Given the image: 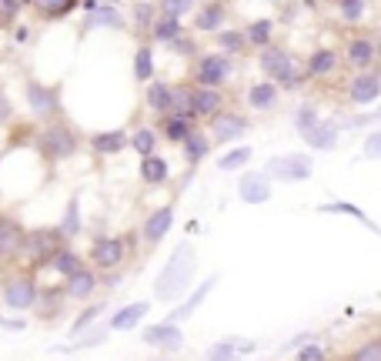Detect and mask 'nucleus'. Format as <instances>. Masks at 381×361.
<instances>
[{"label":"nucleus","instance_id":"35","mask_svg":"<svg viewBox=\"0 0 381 361\" xmlns=\"http://www.w3.org/2000/svg\"><path fill=\"white\" fill-rule=\"evenodd\" d=\"M181 34H184V27H181V20H178V17H168V14H157V17H154L151 37L157 41V44L168 47L171 41H178Z\"/></svg>","mask_w":381,"mask_h":361},{"label":"nucleus","instance_id":"15","mask_svg":"<svg viewBox=\"0 0 381 361\" xmlns=\"http://www.w3.org/2000/svg\"><path fill=\"white\" fill-rule=\"evenodd\" d=\"M171 225H174V204H161L157 211H151V214L144 218V225H141V238H144V244L154 248V244L171 231Z\"/></svg>","mask_w":381,"mask_h":361},{"label":"nucleus","instance_id":"12","mask_svg":"<svg viewBox=\"0 0 381 361\" xmlns=\"http://www.w3.org/2000/svg\"><path fill=\"white\" fill-rule=\"evenodd\" d=\"M378 94H381V80L375 71H361V74H354L351 77V84H348V101L354 107H368V104H375L378 101Z\"/></svg>","mask_w":381,"mask_h":361},{"label":"nucleus","instance_id":"2","mask_svg":"<svg viewBox=\"0 0 381 361\" xmlns=\"http://www.w3.org/2000/svg\"><path fill=\"white\" fill-rule=\"evenodd\" d=\"M258 67H261V74L268 77V84H275L278 90H298L301 84H308L305 71H301V60L281 44L264 47L258 54Z\"/></svg>","mask_w":381,"mask_h":361},{"label":"nucleus","instance_id":"11","mask_svg":"<svg viewBox=\"0 0 381 361\" xmlns=\"http://www.w3.org/2000/svg\"><path fill=\"white\" fill-rule=\"evenodd\" d=\"M141 341L151 348H164V351H178V348L184 345V331L178 328V325H168V321H157V325H151V328L141 331Z\"/></svg>","mask_w":381,"mask_h":361},{"label":"nucleus","instance_id":"16","mask_svg":"<svg viewBox=\"0 0 381 361\" xmlns=\"http://www.w3.org/2000/svg\"><path fill=\"white\" fill-rule=\"evenodd\" d=\"M77 7H84V30H97V27H114L121 30L124 27V17L117 7H110V3H94V0H87V3H77Z\"/></svg>","mask_w":381,"mask_h":361},{"label":"nucleus","instance_id":"18","mask_svg":"<svg viewBox=\"0 0 381 361\" xmlns=\"http://www.w3.org/2000/svg\"><path fill=\"white\" fill-rule=\"evenodd\" d=\"M24 231H27V227L20 225L17 218H10V214H3V211H0V261L17 257L20 241H24Z\"/></svg>","mask_w":381,"mask_h":361},{"label":"nucleus","instance_id":"40","mask_svg":"<svg viewBox=\"0 0 381 361\" xmlns=\"http://www.w3.org/2000/svg\"><path fill=\"white\" fill-rule=\"evenodd\" d=\"M251 154H254L251 148H234V150H228V154H221V157H217V171H241V167L251 161Z\"/></svg>","mask_w":381,"mask_h":361},{"label":"nucleus","instance_id":"33","mask_svg":"<svg viewBox=\"0 0 381 361\" xmlns=\"http://www.w3.org/2000/svg\"><path fill=\"white\" fill-rule=\"evenodd\" d=\"M47 268L54 271V274H61V278H71V274H77L80 268H87V261L77 255L74 248H61L57 255L47 261Z\"/></svg>","mask_w":381,"mask_h":361},{"label":"nucleus","instance_id":"29","mask_svg":"<svg viewBox=\"0 0 381 361\" xmlns=\"http://www.w3.org/2000/svg\"><path fill=\"white\" fill-rule=\"evenodd\" d=\"M171 94H174V87L168 80H151L144 90V104L151 107L157 118H164V114H171Z\"/></svg>","mask_w":381,"mask_h":361},{"label":"nucleus","instance_id":"43","mask_svg":"<svg viewBox=\"0 0 381 361\" xmlns=\"http://www.w3.org/2000/svg\"><path fill=\"white\" fill-rule=\"evenodd\" d=\"M101 311H104V304H87V308H84V311L77 315L74 325H71V334H84V328H87V325H94Z\"/></svg>","mask_w":381,"mask_h":361},{"label":"nucleus","instance_id":"32","mask_svg":"<svg viewBox=\"0 0 381 361\" xmlns=\"http://www.w3.org/2000/svg\"><path fill=\"white\" fill-rule=\"evenodd\" d=\"M278 97H281V90L268 80H258L247 87V107H254V111H275Z\"/></svg>","mask_w":381,"mask_h":361},{"label":"nucleus","instance_id":"13","mask_svg":"<svg viewBox=\"0 0 381 361\" xmlns=\"http://www.w3.org/2000/svg\"><path fill=\"white\" fill-rule=\"evenodd\" d=\"M345 57L354 71H371V64L378 57V44H375V37H368V34H354L348 44H345Z\"/></svg>","mask_w":381,"mask_h":361},{"label":"nucleus","instance_id":"45","mask_svg":"<svg viewBox=\"0 0 381 361\" xmlns=\"http://www.w3.org/2000/svg\"><path fill=\"white\" fill-rule=\"evenodd\" d=\"M351 361H381V341L378 338H371V341H365L361 348H354Z\"/></svg>","mask_w":381,"mask_h":361},{"label":"nucleus","instance_id":"8","mask_svg":"<svg viewBox=\"0 0 381 361\" xmlns=\"http://www.w3.org/2000/svg\"><path fill=\"white\" fill-rule=\"evenodd\" d=\"M37 288H41V281L34 274H10L7 281H0V298L14 311H27V308H34Z\"/></svg>","mask_w":381,"mask_h":361},{"label":"nucleus","instance_id":"44","mask_svg":"<svg viewBox=\"0 0 381 361\" xmlns=\"http://www.w3.org/2000/svg\"><path fill=\"white\" fill-rule=\"evenodd\" d=\"M154 14H157V3H134V24L141 30H148V34H151Z\"/></svg>","mask_w":381,"mask_h":361},{"label":"nucleus","instance_id":"7","mask_svg":"<svg viewBox=\"0 0 381 361\" xmlns=\"http://www.w3.org/2000/svg\"><path fill=\"white\" fill-rule=\"evenodd\" d=\"M124 257H127V241L114 238V234H101V238H94L87 261H91V271H117L124 264Z\"/></svg>","mask_w":381,"mask_h":361},{"label":"nucleus","instance_id":"36","mask_svg":"<svg viewBox=\"0 0 381 361\" xmlns=\"http://www.w3.org/2000/svg\"><path fill=\"white\" fill-rule=\"evenodd\" d=\"M34 10L41 14V20H64L77 10V3L74 0H37Z\"/></svg>","mask_w":381,"mask_h":361},{"label":"nucleus","instance_id":"30","mask_svg":"<svg viewBox=\"0 0 381 361\" xmlns=\"http://www.w3.org/2000/svg\"><path fill=\"white\" fill-rule=\"evenodd\" d=\"M191 131H194V120L164 114V118H157V131H154V134H161L168 144H184V137L191 134Z\"/></svg>","mask_w":381,"mask_h":361},{"label":"nucleus","instance_id":"20","mask_svg":"<svg viewBox=\"0 0 381 361\" xmlns=\"http://www.w3.org/2000/svg\"><path fill=\"white\" fill-rule=\"evenodd\" d=\"M228 14H231L228 3H201V7H194V30H201V34H217V30H224Z\"/></svg>","mask_w":381,"mask_h":361},{"label":"nucleus","instance_id":"53","mask_svg":"<svg viewBox=\"0 0 381 361\" xmlns=\"http://www.w3.org/2000/svg\"><path fill=\"white\" fill-rule=\"evenodd\" d=\"M10 118H14V104H10V97H7V94H0V127H3Z\"/></svg>","mask_w":381,"mask_h":361},{"label":"nucleus","instance_id":"47","mask_svg":"<svg viewBox=\"0 0 381 361\" xmlns=\"http://www.w3.org/2000/svg\"><path fill=\"white\" fill-rule=\"evenodd\" d=\"M294 120H298V131H308L311 124H318V107L315 104H301L298 107V114H294Z\"/></svg>","mask_w":381,"mask_h":361},{"label":"nucleus","instance_id":"49","mask_svg":"<svg viewBox=\"0 0 381 361\" xmlns=\"http://www.w3.org/2000/svg\"><path fill=\"white\" fill-rule=\"evenodd\" d=\"M321 211H335V214H348V218H358V221H365V225H371L365 218V211L354 208V204H345V201H335V204H324Z\"/></svg>","mask_w":381,"mask_h":361},{"label":"nucleus","instance_id":"17","mask_svg":"<svg viewBox=\"0 0 381 361\" xmlns=\"http://www.w3.org/2000/svg\"><path fill=\"white\" fill-rule=\"evenodd\" d=\"M101 288V278H97V271L91 268H80L77 274H71V278H64V298H71V301H87Z\"/></svg>","mask_w":381,"mask_h":361},{"label":"nucleus","instance_id":"31","mask_svg":"<svg viewBox=\"0 0 381 361\" xmlns=\"http://www.w3.org/2000/svg\"><path fill=\"white\" fill-rule=\"evenodd\" d=\"M171 178V164L161 157V154H151V157H141V180L148 187H157V184H168Z\"/></svg>","mask_w":381,"mask_h":361},{"label":"nucleus","instance_id":"21","mask_svg":"<svg viewBox=\"0 0 381 361\" xmlns=\"http://www.w3.org/2000/svg\"><path fill=\"white\" fill-rule=\"evenodd\" d=\"M148 311H151V301H131V304H124V308H117V311L110 315L107 328H110V331H131V328H138L141 321L148 318Z\"/></svg>","mask_w":381,"mask_h":361},{"label":"nucleus","instance_id":"6","mask_svg":"<svg viewBox=\"0 0 381 361\" xmlns=\"http://www.w3.org/2000/svg\"><path fill=\"white\" fill-rule=\"evenodd\" d=\"M315 171V161L308 154H278V157H268L264 161V178L271 180H285V184H294V180H308Z\"/></svg>","mask_w":381,"mask_h":361},{"label":"nucleus","instance_id":"3","mask_svg":"<svg viewBox=\"0 0 381 361\" xmlns=\"http://www.w3.org/2000/svg\"><path fill=\"white\" fill-rule=\"evenodd\" d=\"M80 148L77 141V131L67 124V120H50L44 131L37 134V154L44 157L47 164H61V161H71Z\"/></svg>","mask_w":381,"mask_h":361},{"label":"nucleus","instance_id":"52","mask_svg":"<svg viewBox=\"0 0 381 361\" xmlns=\"http://www.w3.org/2000/svg\"><path fill=\"white\" fill-rule=\"evenodd\" d=\"M365 157H368V161H378V157H381V134H378V131L365 141Z\"/></svg>","mask_w":381,"mask_h":361},{"label":"nucleus","instance_id":"51","mask_svg":"<svg viewBox=\"0 0 381 361\" xmlns=\"http://www.w3.org/2000/svg\"><path fill=\"white\" fill-rule=\"evenodd\" d=\"M294 361H328V355H324V348H318V345H305L298 351Z\"/></svg>","mask_w":381,"mask_h":361},{"label":"nucleus","instance_id":"39","mask_svg":"<svg viewBox=\"0 0 381 361\" xmlns=\"http://www.w3.org/2000/svg\"><path fill=\"white\" fill-rule=\"evenodd\" d=\"M244 50H247V44H244L241 30H217V54L231 57V54H244Z\"/></svg>","mask_w":381,"mask_h":361},{"label":"nucleus","instance_id":"10","mask_svg":"<svg viewBox=\"0 0 381 361\" xmlns=\"http://www.w3.org/2000/svg\"><path fill=\"white\" fill-rule=\"evenodd\" d=\"M247 118L244 114H238V111H217L211 118V134H208V141L211 144H231V141H238V137L247 134Z\"/></svg>","mask_w":381,"mask_h":361},{"label":"nucleus","instance_id":"46","mask_svg":"<svg viewBox=\"0 0 381 361\" xmlns=\"http://www.w3.org/2000/svg\"><path fill=\"white\" fill-rule=\"evenodd\" d=\"M157 14H168V17H178V20H181V14H194V3L168 0V3H157Z\"/></svg>","mask_w":381,"mask_h":361},{"label":"nucleus","instance_id":"23","mask_svg":"<svg viewBox=\"0 0 381 361\" xmlns=\"http://www.w3.org/2000/svg\"><path fill=\"white\" fill-rule=\"evenodd\" d=\"M247 351H254V341H241V338H221V341H214V345L204 351V358H208V361H238V358H244Z\"/></svg>","mask_w":381,"mask_h":361},{"label":"nucleus","instance_id":"5","mask_svg":"<svg viewBox=\"0 0 381 361\" xmlns=\"http://www.w3.org/2000/svg\"><path fill=\"white\" fill-rule=\"evenodd\" d=\"M231 74H234L231 57L211 50V54H198V57H194V67H191V84H194V87L221 90V84H224Z\"/></svg>","mask_w":381,"mask_h":361},{"label":"nucleus","instance_id":"9","mask_svg":"<svg viewBox=\"0 0 381 361\" xmlns=\"http://www.w3.org/2000/svg\"><path fill=\"white\" fill-rule=\"evenodd\" d=\"M27 107L34 118L54 120L61 111V87L57 84H41V80H27Z\"/></svg>","mask_w":381,"mask_h":361},{"label":"nucleus","instance_id":"19","mask_svg":"<svg viewBox=\"0 0 381 361\" xmlns=\"http://www.w3.org/2000/svg\"><path fill=\"white\" fill-rule=\"evenodd\" d=\"M217 111H224V94H221V90L194 87V84H191V114H194V120L198 118L211 120Z\"/></svg>","mask_w":381,"mask_h":361},{"label":"nucleus","instance_id":"22","mask_svg":"<svg viewBox=\"0 0 381 361\" xmlns=\"http://www.w3.org/2000/svg\"><path fill=\"white\" fill-rule=\"evenodd\" d=\"M338 71V50L331 47H318V50H311V57L305 60V77L311 80H321V77H331Z\"/></svg>","mask_w":381,"mask_h":361},{"label":"nucleus","instance_id":"4","mask_svg":"<svg viewBox=\"0 0 381 361\" xmlns=\"http://www.w3.org/2000/svg\"><path fill=\"white\" fill-rule=\"evenodd\" d=\"M61 248H67V238H64L57 227H34V231H24V241H20L17 257L27 261V264L37 271V268H44Z\"/></svg>","mask_w":381,"mask_h":361},{"label":"nucleus","instance_id":"48","mask_svg":"<svg viewBox=\"0 0 381 361\" xmlns=\"http://www.w3.org/2000/svg\"><path fill=\"white\" fill-rule=\"evenodd\" d=\"M168 47L174 50V54H181V57H198V44H194V41H191L187 34H181L178 41H171Z\"/></svg>","mask_w":381,"mask_h":361},{"label":"nucleus","instance_id":"56","mask_svg":"<svg viewBox=\"0 0 381 361\" xmlns=\"http://www.w3.org/2000/svg\"><path fill=\"white\" fill-rule=\"evenodd\" d=\"M154 361H168V358H154Z\"/></svg>","mask_w":381,"mask_h":361},{"label":"nucleus","instance_id":"14","mask_svg":"<svg viewBox=\"0 0 381 361\" xmlns=\"http://www.w3.org/2000/svg\"><path fill=\"white\" fill-rule=\"evenodd\" d=\"M238 194L244 204H268L271 201V180L261 171H244L238 178Z\"/></svg>","mask_w":381,"mask_h":361},{"label":"nucleus","instance_id":"34","mask_svg":"<svg viewBox=\"0 0 381 361\" xmlns=\"http://www.w3.org/2000/svg\"><path fill=\"white\" fill-rule=\"evenodd\" d=\"M208 150H211V141H208V134H204V131H198V127H194L191 134L184 137V161H187L191 167H198L201 161L208 157Z\"/></svg>","mask_w":381,"mask_h":361},{"label":"nucleus","instance_id":"42","mask_svg":"<svg viewBox=\"0 0 381 361\" xmlns=\"http://www.w3.org/2000/svg\"><path fill=\"white\" fill-rule=\"evenodd\" d=\"M365 10H368L365 0H341V3H338V17H341L345 24H361V20H365Z\"/></svg>","mask_w":381,"mask_h":361},{"label":"nucleus","instance_id":"26","mask_svg":"<svg viewBox=\"0 0 381 361\" xmlns=\"http://www.w3.org/2000/svg\"><path fill=\"white\" fill-rule=\"evenodd\" d=\"M301 137H305L308 148L331 150L338 144V124H331V120H318V124H311L308 131H301Z\"/></svg>","mask_w":381,"mask_h":361},{"label":"nucleus","instance_id":"50","mask_svg":"<svg viewBox=\"0 0 381 361\" xmlns=\"http://www.w3.org/2000/svg\"><path fill=\"white\" fill-rule=\"evenodd\" d=\"M24 10L20 0H10V3H0V24H14V17Z\"/></svg>","mask_w":381,"mask_h":361},{"label":"nucleus","instance_id":"1","mask_svg":"<svg viewBox=\"0 0 381 361\" xmlns=\"http://www.w3.org/2000/svg\"><path fill=\"white\" fill-rule=\"evenodd\" d=\"M194 268H198V251H194V244H191V241H181V244L174 248V255L168 257L164 271L157 274V281H154V298L178 301L184 291L191 288Z\"/></svg>","mask_w":381,"mask_h":361},{"label":"nucleus","instance_id":"41","mask_svg":"<svg viewBox=\"0 0 381 361\" xmlns=\"http://www.w3.org/2000/svg\"><path fill=\"white\" fill-rule=\"evenodd\" d=\"M134 77L138 80H151L154 77V50L148 44H141L138 54H134Z\"/></svg>","mask_w":381,"mask_h":361},{"label":"nucleus","instance_id":"57","mask_svg":"<svg viewBox=\"0 0 381 361\" xmlns=\"http://www.w3.org/2000/svg\"><path fill=\"white\" fill-rule=\"evenodd\" d=\"M0 161H3V154H0Z\"/></svg>","mask_w":381,"mask_h":361},{"label":"nucleus","instance_id":"25","mask_svg":"<svg viewBox=\"0 0 381 361\" xmlns=\"http://www.w3.org/2000/svg\"><path fill=\"white\" fill-rule=\"evenodd\" d=\"M241 34H244V44H247V47L264 50L268 44H275V17H254V20H251Z\"/></svg>","mask_w":381,"mask_h":361},{"label":"nucleus","instance_id":"24","mask_svg":"<svg viewBox=\"0 0 381 361\" xmlns=\"http://www.w3.org/2000/svg\"><path fill=\"white\" fill-rule=\"evenodd\" d=\"M64 291L61 288H37V298H34V311L41 321H54L64 311Z\"/></svg>","mask_w":381,"mask_h":361},{"label":"nucleus","instance_id":"27","mask_svg":"<svg viewBox=\"0 0 381 361\" xmlns=\"http://www.w3.org/2000/svg\"><path fill=\"white\" fill-rule=\"evenodd\" d=\"M91 150L97 157H114L127 150V131H97L91 134Z\"/></svg>","mask_w":381,"mask_h":361},{"label":"nucleus","instance_id":"55","mask_svg":"<svg viewBox=\"0 0 381 361\" xmlns=\"http://www.w3.org/2000/svg\"><path fill=\"white\" fill-rule=\"evenodd\" d=\"M104 285L107 288H117V285H121V271H110V274L104 278Z\"/></svg>","mask_w":381,"mask_h":361},{"label":"nucleus","instance_id":"38","mask_svg":"<svg viewBox=\"0 0 381 361\" xmlns=\"http://www.w3.org/2000/svg\"><path fill=\"white\" fill-rule=\"evenodd\" d=\"M127 144L138 150L141 157H151V154H157V134H154V127H138L134 134L127 137Z\"/></svg>","mask_w":381,"mask_h":361},{"label":"nucleus","instance_id":"37","mask_svg":"<svg viewBox=\"0 0 381 361\" xmlns=\"http://www.w3.org/2000/svg\"><path fill=\"white\" fill-rule=\"evenodd\" d=\"M57 231H61L64 238H77L84 227H80V201L77 197H71L67 201V211H64V218H61V225H57Z\"/></svg>","mask_w":381,"mask_h":361},{"label":"nucleus","instance_id":"28","mask_svg":"<svg viewBox=\"0 0 381 361\" xmlns=\"http://www.w3.org/2000/svg\"><path fill=\"white\" fill-rule=\"evenodd\" d=\"M217 285V274H211V278H208V281H201L198 285V291H194V295H191V298L184 301L181 308H178V311H171L168 318H164V321H168V325H178V321H184V318H191L194 315V311H198L201 304H204V298H208V295H211V288Z\"/></svg>","mask_w":381,"mask_h":361},{"label":"nucleus","instance_id":"54","mask_svg":"<svg viewBox=\"0 0 381 361\" xmlns=\"http://www.w3.org/2000/svg\"><path fill=\"white\" fill-rule=\"evenodd\" d=\"M0 328H7V331H24L27 325H24V321H17V318H3V315H0Z\"/></svg>","mask_w":381,"mask_h":361}]
</instances>
